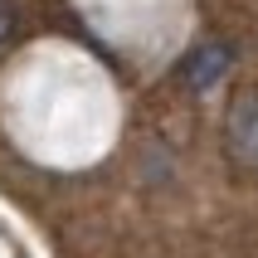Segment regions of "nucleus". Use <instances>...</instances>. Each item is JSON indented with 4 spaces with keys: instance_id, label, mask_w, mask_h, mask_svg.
<instances>
[{
    "instance_id": "nucleus-1",
    "label": "nucleus",
    "mask_w": 258,
    "mask_h": 258,
    "mask_svg": "<svg viewBox=\"0 0 258 258\" xmlns=\"http://www.w3.org/2000/svg\"><path fill=\"white\" fill-rule=\"evenodd\" d=\"M219 146L239 175L258 180V88L234 93V102L224 107V127H219Z\"/></svg>"
},
{
    "instance_id": "nucleus-2",
    "label": "nucleus",
    "mask_w": 258,
    "mask_h": 258,
    "mask_svg": "<svg viewBox=\"0 0 258 258\" xmlns=\"http://www.w3.org/2000/svg\"><path fill=\"white\" fill-rule=\"evenodd\" d=\"M234 63H239V49H234L229 39H200L190 44L185 54H180V63H175V83L185 88V93H195V98H210L224 78L234 73Z\"/></svg>"
},
{
    "instance_id": "nucleus-3",
    "label": "nucleus",
    "mask_w": 258,
    "mask_h": 258,
    "mask_svg": "<svg viewBox=\"0 0 258 258\" xmlns=\"http://www.w3.org/2000/svg\"><path fill=\"white\" fill-rule=\"evenodd\" d=\"M10 39H15V15L0 5V44H10Z\"/></svg>"
}]
</instances>
